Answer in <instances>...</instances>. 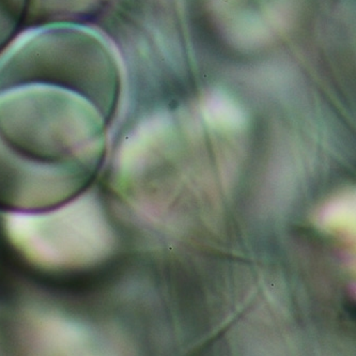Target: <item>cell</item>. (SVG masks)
<instances>
[{"label": "cell", "mask_w": 356, "mask_h": 356, "mask_svg": "<svg viewBox=\"0 0 356 356\" xmlns=\"http://www.w3.org/2000/svg\"><path fill=\"white\" fill-rule=\"evenodd\" d=\"M86 99L28 83L0 90V209L60 208L92 182L103 151V115Z\"/></svg>", "instance_id": "1"}, {"label": "cell", "mask_w": 356, "mask_h": 356, "mask_svg": "<svg viewBox=\"0 0 356 356\" xmlns=\"http://www.w3.org/2000/svg\"><path fill=\"white\" fill-rule=\"evenodd\" d=\"M104 39L73 24L38 28L17 40L0 65V90L39 83L67 88L95 105L103 116L116 95V73Z\"/></svg>", "instance_id": "2"}, {"label": "cell", "mask_w": 356, "mask_h": 356, "mask_svg": "<svg viewBox=\"0 0 356 356\" xmlns=\"http://www.w3.org/2000/svg\"><path fill=\"white\" fill-rule=\"evenodd\" d=\"M102 0H31L29 11L37 19L60 22L79 19L97 9Z\"/></svg>", "instance_id": "3"}, {"label": "cell", "mask_w": 356, "mask_h": 356, "mask_svg": "<svg viewBox=\"0 0 356 356\" xmlns=\"http://www.w3.org/2000/svg\"><path fill=\"white\" fill-rule=\"evenodd\" d=\"M31 0H0V53L11 43L29 11Z\"/></svg>", "instance_id": "4"}]
</instances>
